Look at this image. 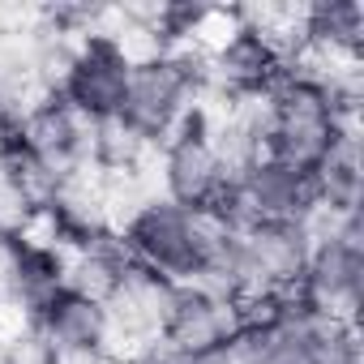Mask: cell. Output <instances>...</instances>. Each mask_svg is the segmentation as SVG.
I'll return each instance as SVG.
<instances>
[{"label":"cell","instance_id":"cell-8","mask_svg":"<svg viewBox=\"0 0 364 364\" xmlns=\"http://www.w3.org/2000/svg\"><path fill=\"white\" fill-rule=\"evenodd\" d=\"M309 35L364 52V5L360 0H313V31Z\"/></svg>","mask_w":364,"mask_h":364},{"label":"cell","instance_id":"cell-3","mask_svg":"<svg viewBox=\"0 0 364 364\" xmlns=\"http://www.w3.org/2000/svg\"><path fill=\"white\" fill-rule=\"evenodd\" d=\"M124 86H129V69L112 56L107 43L95 39L90 52L77 60L65 99L77 103V107L90 112V116H112V112H120V103H124Z\"/></svg>","mask_w":364,"mask_h":364},{"label":"cell","instance_id":"cell-5","mask_svg":"<svg viewBox=\"0 0 364 364\" xmlns=\"http://www.w3.org/2000/svg\"><path fill=\"white\" fill-rule=\"evenodd\" d=\"M249 189H253V198H257L266 223H291V219L317 198L313 171H296V167H287V163H270V167L249 171Z\"/></svg>","mask_w":364,"mask_h":364},{"label":"cell","instance_id":"cell-4","mask_svg":"<svg viewBox=\"0 0 364 364\" xmlns=\"http://www.w3.org/2000/svg\"><path fill=\"white\" fill-rule=\"evenodd\" d=\"M167 189H171L176 206H206L219 198L223 176H219V163H215L202 133L176 141L167 150Z\"/></svg>","mask_w":364,"mask_h":364},{"label":"cell","instance_id":"cell-2","mask_svg":"<svg viewBox=\"0 0 364 364\" xmlns=\"http://www.w3.org/2000/svg\"><path fill=\"white\" fill-rule=\"evenodd\" d=\"M189 90H193V82H189V73L180 69L176 60H154V65L129 73L120 116H124L137 133L159 137V133L167 129V120L185 107Z\"/></svg>","mask_w":364,"mask_h":364},{"label":"cell","instance_id":"cell-12","mask_svg":"<svg viewBox=\"0 0 364 364\" xmlns=\"http://www.w3.org/2000/svg\"><path fill=\"white\" fill-rule=\"evenodd\" d=\"M48 360H52V343L39 330L31 338H22V343L9 347V364H48Z\"/></svg>","mask_w":364,"mask_h":364},{"label":"cell","instance_id":"cell-9","mask_svg":"<svg viewBox=\"0 0 364 364\" xmlns=\"http://www.w3.org/2000/svg\"><path fill=\"white\" fill-rule=\"evenodd\" d=\"M146 141H150L146 133H137L120 112H112V116H99V129H95V159H99L103 167H133Z\"/></svg>","mask_w":364,"mask_h":364},{"label":"cell","instance_id":"cell-6","mask_svg":"<svg viewBox=\"0 0 364 364\" xmlns=\"http://www.w3.org/2000/svg\"><path fill=\"white\" fill-rule=\"evenodd\" d=\"M39 334L48 343H95L103 334V309L90 300H77L69 291H60L43 313H39Z\"/></svg>","mask_w":364,"mask_h":364},{"label":"cell","instance_id":"cell-1","mask_svg":"<svg viewBox=\"0 0 364 364\" xmlns=\"http://www.w3.org/2000/svg\"><path fill=\"white\" fill-rule=\"evenodd\" d=\"M124 240H129V253H133L137 266H146V270H154V274H163L171 283H180L185 274L198 270V257H193V245H189V228H185V210H180L176 202L150 206L133 223V232Z\"/></svg>","mask_w":364,"mask_h":364},{"label":"cell","instance_id":"cell-10","mask_svg":"<svg viewBox=\"0 0 364 364\" xmlns=\"http://www.w3.org/2000/svg\"><path fill=\"white\" fill-rule=\"evenodd\" d=\"M65 223H60V215H56V206H35L31 215H26V223L18 228V236H14V245L22 249V253H39V257H52L60 245H65Z\"/></svg>","mask_w":364,"mask_h":364},{"label":"cell","instance_id":"cell-13","mask_svg":"<svg viewBox=\"0 0 364 364\" xmlns=\"http://www.w3.org/2000/svg\"><path fill=\"white\" fill-rule=\"evenodd\" d=\"M0 364H9V347L5 343H0Z\"/></svg>","mask_w":364,"mask_h":364},{"label":"cell","instance_id":"cell-7","mask_svg":"<svg viewBox=\"0 0 364 364\" xmlns=\"http://www.w3.org/2000/svg\"><path fill=\"white\" fill-rule=\"evenodd\" d=\"M245 35V22L236 14V5H198L185 39L202 52V56H223L236 39Z\"/></svg>","mask_w":364,"mask_h":364},{"label":"cell","instance_id":"cell-11","mask_svg":"<svg viewBox=\"0 0 364 364\" xmlns=\"http://www.w3.org/2000/svg\"><path fill=\"white\" fill-rule=\"evenodd\" d=\"M48 364H107V360H103V351L95 343H52Z\"/></svg>","mask_w":364,"mask_h":364}]
</instances>
